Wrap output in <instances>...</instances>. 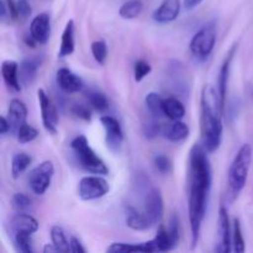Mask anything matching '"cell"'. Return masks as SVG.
Masks as SVG:
<instances>
[{"mask_svg": "<svg viewBox=\"0 0 253 253\" xmlns=\"http://www.w3.org/2000/svg\"><path fill=\"white\" fill-rule=\"evenodd\" d=\"M11 225L14 231H25L29 234H35L40 227L39 221L29 212H17L12 217Z\"/></svg>", "mask_w": 253, "mask_h": 253, "instance_id": "22", "label": "cell"}, {"mask_svg": "<svg viewBox=\"0 0 253 253\" xmlns=\"http://www.w3.org/2000/svg\"><path fill=\"white\" fill-rule=\"evenodd\" d=\"M12 208L16 212H27L32 207V202L30 197L24 193H15L11 199Z\"/></svg>", "mask_w": 253, "mask_h": 253, "instance_id": "34", "label": "cell"}, {"mask_svg": "<svg viewBox=\"0 0 253 253\" xmlns=\"http://www.w3.org/2000/svg\"><path fill=\"white\" fill-rule=\"evenodd\" d=\"M86 99L91 108L98 111H105L109 108V100L104 93L99 90H89L86 93Z\"/></svg>", "mask_w": 253, "mask_h": 253, "instance_id": "32", "label": "cell"}, {"mask_svg": "<svg viewBox=\"0 0 253 253\" xmlns=\"http://www.w3.org/2000/svg\"><path fill=\"white\" fill-rule=\"evenodd\" d=\"M203 143H194L188 158V212L192 247L197 246L212 185V169Z\"/></svg>", "mask_w": 253, "mask_h": 253, "instance_id": "1", "label": "cell"}, {"mask_svg": "<svg viewBox=\"0 0 253 253\" xmlns=\"http://www.w3.org/2000/svg\"><path fill=\"white\" fill-rule=\"evenodd\" d=\"M168 232H169L172 241L174 246L179 244L180 240V224H179V217L177 214H173L169 219V224H168Z\"/></svg>", "mask_w": 253, "mask_h": 253, "instance_id": "37", "label": "cell"}, {"mask_svg": "<svg viewBox=\"0 0 253 253\" xmlns=\"http://www.w3.org/2000/svg\"><path fill=\"white\" fill-rule=\"evenodd\" d=\"M71 147L79 166L91 174L108 175L109 168L103 160L96 155L95 151L89 145L88 138L84 135H78L72 140Z\"/></svg>", "mask_w": 253, "mask_h": 253, "instance_id": "4", "label": "cell"}, {"mask_svg": "<svg viewBox=\"0 0 253 253\" xmlns=\"http://www.w3.org/2000/svg\"><path fill=\"white\" fill-rule=\"evenodd\" d=\"M237 44H232L230 51L227 52L226 57H225L224 62H222L221 67H220L219 76H217V94H219L220 103H221L222 108L225 109L226 106V95H227V84H229L230 78V71H231V63L234 59L235 53H236Z\"/></svg>", "mask_w": 253, "mask_h": 253, "instance_id": "11", "label": "cell"}, {"mask_svg": "<svg viewBox=\"0 0 253 253\" xmlns=\"http://www.w3.org/2000/svg\"><path fill=\"white\" fill-rule=\"evenodd\" d=\"M90 49L96 63H99L100 66H104L106 62V58H108V46H106V42L104 40L94 41L91 43Z\"/></svg>", "mask_w": 253, "mask_h": 253, "instance_id": "33", "label": "cell"}, {"mask_svg": "<svg viewBox=\"0 0 253 253\" xmlns=\"http://www.w3.org/2000/svg\"><path fill=\"white\" fill-rule=\"evenodd\" d=\"M251 98H252V100H253V88L251 89Z\"/></svg>", "mask_w": 253, "mask_h": 253, "instance_id": "48", "label": "cell"}, {"mask_svg": "<svg viewBox=\"0 0 253 253\" xmlns=\"http://www.w3.org/2000/svg\"><path fill=\"white\" fill-rule=\"evenodd\" d=\"M54 174V166L51 161H43L29 173L27 182L30 189L36 195H43L51 185Z\"/></svg>", "mask_w": 253, "mask_h": 253, "instance_id": "7", "label": "cell"}, {"mask_svg": "<svg viewBox=\"0 0 253 253\" xmlns=\"http://www.w3.org/2000/svg\"><path fill=\"white\" fill-rule=\"evenodd\" d=\"M126 225L133 231H146L150 227H152V222L147 217V215L143 212H138L132 207L127 208V215H126Z\"/></svg>", "mask_w": 253, "mask_h": 253, "instance_id": "23", "label": "cell"}, {"mask_svg": "<svg viewBox=\"0 0 253 253\" xmlns=\"http://www.w3.org/2000/svg\"><path fill=\"white\" fill-rule=\"evenodd\" d=\"M69 247H71V252L73 253H85V249L83 247L82 242L76 236H71L69 240Z\"/></svg>", "mask_w": 253, "mask_h": 253, "instance_id": "42", "label": "cell"}, {"mask_svg": "<svg viewBox=\"0 0 253 253\" xmlns=\"http://www.w3.org/2000/svg\"><path fill=\"white\" fill-rule=\"evenodd\" d=\"M145 214L152 222V225L158 224L165 214V202L162 193L157 188H153L147 193L145 198Z\"/></svg>", "mask_w": 253, "mask_h": 253, "instance_id": "10", "label": "cell"}, {"mask_svg": "<svg viewBox=\"0 0 253 253\" xmlns=\"http://www.w3.org/2000/svg\"><path fill=\"white\" fill-rule=\"evenodd\" d=\"M202 143L209 153L219 150L222 141V115L225 109L220 103L219 94L211 85H204L202 90Z\"/></svg>", "mask_w": 253, "mask_h": 253, "instance_id": "2", "label": "cell"}, {"mask_svg": "<svg viewBox=\"0 0 253 253\" xmlns=\"http://www.w3.org/2000/svg\"><path fill=\"white\" fill-rule=\"evenodd\" d=\"M100 123L105 130L106 146L111 151H119L124 141V131L118 119L111 115H104L100 118Z\"/></svg>", "mask_w": 253, "mask_h": 253, "instance_id": "9", "label": "cell"}, {"mask_svg": "<svg viewBox=\"0 0 253 253\" xmlns=\"http://www.w3.org/2000/svg\"><path fill=\"white\" fill-rule=\"evenodd\" d=\"M216 37V26L214 22L204 25L190 41L189 48L193 56L200 59L208 58L214 51Z\"/></svg>", "mask_w": 253, "mask_h": 253, "instance_id": "5", "label": "cell"}, {"mask_svg": "<svg viewBox=\"0 0 253 253\" xmlns=\"http://www.w3.org/2000/svg\"><path fill=\"white\" fill-rule=\"evenodd\" d=\"M109 192H110V185L103 175H86L79 180L78 197L84 202L100 199Z\"/></svg>", "mask_w": 253, "mask_h": 253, "instance_id": "6", "label": "cell"}, {"mask_svg": "<svg viewBox=\"0 0 253 253\" xmlns=\"http://www.w3.org/2000/svg\"><path fill=\"white\" fill-rule=\"evenodd\" d=\"M7 6V14L12 20H17V5L14 0H5Z\"/></svg>", "mask_w": 253, "mask_h": 253, "instance_id": "43", "label": "cell"}, {"mask_svg": "<svg viewBox=\"0 0 253 253\" xmlns=\"http://www.w3.org/2000/svg\"><path fill=\"white\" fill-rule=\"evenodd\" d=\"M155 242L156 247H157V251L160 252H166L170 251V250L174 249V244L172 241V237H170L168 229L165 225H160L157 230V234H156L155 239H152Z\"/></svg>", "mask_w": 253, "mask_h": 253, "instance_id": "27", "label": "cell"}, {"mask_svg": "<svg viewBox=\"0 0 253 253\" xmlns=\"http://www.w3.org/2000/svg\"><path fill=\"white\" fill-rule=\"evenodd\" d=\"M163 103H165V99L156 91H151L145 98L146 108L150 111L151 115L156 116V118L163 115Z\"/></svg>", "mask_w": 253, "mask_h": 253, "instance_id": "28", "label": "cell"}, {"mask_svg": "<svg viewBox=\"0 0 253 253\" xmlns=\"http://www.w3.org/2000/svg\"><path fill=\"white\" fill-rule=\"evenodd\" d=\"M151 72H152V67H151V64L148 62H146L145 59H138V61H136L135 67H133V74H135L136 83H140L141 81H143Z\"/></svg>", "mask_w": 253, "mask_h": 253, "instance_id": "36", "label": "cell"}, {"mask_svg": "<svg viewBox=\"0 0 253 253\" xmlns=\"http://www.w3.org/2000/svg\"><path fill=\"white\" fill-rule=\"evenodd\" d=\"M56 79L59 88L68 94L78 93L83 89V81L81 77L77 76L68 68H59L57 71Z\"/></svg>", "mask_w": 253, "mask_h": 253, "instance_id": "15", "label": "cell"}, {"mask_svg": "<svg viewBox=\"0 0 253 253\" xmlns=\"http://www.w3.org/2000/svg\"><path fill=\"white\" fill-rule=\"evenodd\" d=\"M189 132V126L183 123L182 120L173 121L172 124L163 125L162 127L163 137L170 142H182L185 138H188Z\"/></svg>", "mask_w": 253, "mask_h": 253, "instance_id": "19", "label": "cell"}, {"mask_svg": "<svg viewBox=\"0 0 253 253\" xmlns=\"http://www.w3.org/2000/svg\"><path fill=\"white\" fill-rule=\"evenodd\" d=\"M10 131H11V127H10V123L9 120H7V118L0 116V133H1V135H6Z\"/></svg>", "mask_w": 253, "mask_h": 253, "instance_id": "44", "label": "cell"}, {"mask_svg": "<svg viewBox=\"0 0 253 253\" xmlns=\"http://www.w3.org/2000/svg\"><path fill=\"white\" fill-rule=\"evenodd\" d=\"M1 76L2 81L6 84L10 90L19 93L21 91V82L19 77V63L15 61H4L1 63Z\"/></svg>", "mask_w": 253, "mask_h": 253, "instance_id": "17", "label": "cell"}, {"mask_svg": "<svg viewBox=\"0 0 253 253\" xmlns=\"http://www.w3.org/2000/svg\"><path fill=\"white\" fill-rule=\"evenodd\" d=\"M26 118L27 108L24 101L16 98L11 99L9 104V109H7V120L10 123V127H11L10 132L16 133L20 126L26 123Z\"/></svg>", "mask_w": 253, "mask_h": 253, "instance_id": "16", "label": "cell"}, {"mask_svg": "<svg viewBox=\"0 0 253 253\" xmlns=\"http://www.w3.org/2000/svg\"><path fill=\"white\" fill-rule=\"evenodd\" d=\"M37 98H39L40 109H41L42 125L44 130L51 135H56L58 131V111L56 106L52 103L51 98L47 95L43 89L37 90Z\"/></svg>", "mask_w": 253, "mask_h": 253, "instance_id": "8", "label": "cell"}, {"mask_svg": "<svg viewBox=\"0 0 253 253\" xmlns=\"http://www.w3.org/2000/svg\"><path fill=\"white\" fill-rule=\"evenodd\" d=\"M74 48H76V40H74V21L73 20H69V21H67L63 30V34H62L58 57L59 58H64V57L71 56L74 52Z\"/></svg>", "mask_w": 253, "mask_h": 253, "instance_id": "20", "label": "cell"}, {"mask_svg": "<svg viewBox=\"0 0 253 253\" xmlns=\"http://www.w3.org/2000/svg\"><path fill=\"white\" fill-rule=\"evenodd\" d=\"M232 251L236 253H244L246 251V244L242 234V226L239 219L234 220V229H232Z\"/></svg>", "mask_w": 253, "mask_h": 253, "instance_id": "30", "label": "cell"}, {"mask_svg": "<svg viewBox=\"0 0 253 253\" xmlns=\"http://www.w3.org/2000/svg\"><path fill=\"white\" fill-rule=\"evenodd\" d=\"M163 115L167 116L169 120H182L185 116V106L182 101L174 96L165 99L163 103Z\"/></svg>", "mask_w": 253, "mask_h": 253, "instance_id": "24", "label": "cell"}, {"mask_svg": "<svg viewBox=\"0 0 253 253\" xmlns=\"http://www.w3.org/2000/svg\"><path fill=\"white\" fill-rule=\"evenodd\" d=\"M204 0H184L183 1V6H184L185 10H193L197 6H199Z\"/></svg>", "mask_w": 253, "mask_h": 253, "instance_id": "45", "label": "cell"}, {"mask_svg": "<svg viewBox=\"0 0 253 253\" xmlns=\"http://www.w3.org/2000/svg\"><path fill=\"white\" fill-rule=\"evenodd\" d=\"M32 157L26 152H17L12 156L11 160V177L14 179L20 178V175L24 174L27 168L31 166Z\"/></svg>", "mask_w": 253, "mask_h": 253, "instance_id": "25", "label": "cell"}, {"mask_svg": "<svg viewBox=\"0 0 253 253\" xmlns=\"http://www.w3.org/2000/svg\"><path fill=\"white\" fill-rule=\"evenodd\" d=\"M30 35L40 44L48 42L51 37V16L47 12H41L32 19L30 24Z\"/></svg>", "mask_w": 253, "mask_h": 253, "instance_id": "13", "label": "cell"}, {"mask_svg": "<svg viewBox=\"0 0 253 253\" xmlns=\"http://www.w3.org/2000/svg\"><path fill=\"white\" fill-rule=\"evenodd\" d=\"M54 252H58L57 247L54 246L53 244H47L46 246L43 247V253H54Z\"/></svg>", "mask_w": 253, "mask_h": 253, "instance_id": "47", "label": "cell"}, {"mask_svg": "<svg viewBox=\"0 0 253 253\" xmlns=\"http://www.w3.org/2000/svg\"><path fill=\"white\" fill-rule=\"evenodd\" d=\"M24 41H25V43H26L29 47H31V48H35V47H36L37 41L34 39V37L31 36V35H30V36H27V37H25Z\"/></svg>", "mask_w": 253, "mask_h": 253, "instance_id": "46", "label": "cell"}, {"mask_svg": "<svg viewBox=\"0 0 253 253\" xmlns=\"http://www.w3.org/2000/svg\"><path fill=\"white\" fill-rule=\"evenodd\" d=\"M219 234L220 242L219 246H216L215 251L229 253L232 251V231L231 225H230V217L227 209L221 205L219 210Z\"/></svg>", "mask_w": 253, "mask_h": 253, "instance_id": "12", "label": "cell"}, {"mask_svg": "<svg viewBox=\"0 0 253 253\" xmlns=\"http://www.w3.org/2000/svg\"><path fill=\"white\" fill-rule=\"evenodd\" d=\"M39 130H37L36 127H34V126L29 125L27 123L22 124L21 126H20V128L17 130L16 132V138L17 141H19V143H21V145H26V143H30L32 142V141L36 140L37 137H39Z\"/></svg>", "mask_w": 253, "mask_h": 253, "instance_id": "31", "label": "cell"}, {"mask_svg": "<svg viewBox=\"0 0 253 253\" xmlns=\"http://www.w3.org/2000/svg\"><path fill=\"white\" fill-rule=\"evenodd\" d=\"M143 11V4L141 0H128L124 2L119 9V15L124 20L136 19Z\"/></svg>", "mask_w": 253, "mask_h": 253, "instance_id": "26", "label": "cell"}, {"mask_svg": "<svg viewBox=\"0 0 253 253\" xmlns=\"http://www.w3.org/2000/svg\"><path fill=\"white\" fill-rule=\"evenodd\" d=\"M180 12V0H163L162 4L153 11L152 19L158 24H169L174 21Z\"/></svg>", "mask_w": 253, "mask_h": 253, "instance_id": "14", "label": "cell"}, {"mask_svg": "<svg viewBox=\"0 0 253 253\" xmlns=\"http://www.w3.org/2000/svg\"><path fill=\"white\" fill-rule=\"evenodd\" d=\"M162 127L163 126L157 120H152L143 126V135L147 140H153L160 133H162Z\"/></svg>", "mask_w": 253, "mask_h": 253, "instance_id": "39", "label": "cell"}, {"mask_svg": "<svg viewBox=\"0 0 253 253\" xmlns=\"http://www.w3.org/2000/svg\"><path fill=\"white\" fill-rule=\"evenodd\" d=\"M31 235L25 231H15V242L21 252L24 253H34L32 250Z\"/></svg>", "mask_w": 253, "mask_h": 253, "instance_id": "35", "label": "cell"}, {"mask_svg": "<svg viewBox=\"0 0 253 253\" xmlns=\"http://www.w3.org/2000/svg\"><path fill=\"white\" fill-rule=\"evenodd\" d=\"M252 158L253 151L251 145L245 143L237 151L236 156L230 165L229 172H227V187H229V197L231 202L237 199L246 187Z\"/></svg>", "mask_w": 253, "mask_h": 253, "instance_id": "3", "label": "cell"}, {"mask_svg": "<svg viewBox=\"0 0 253 253\" xmlns=\"http://www.w3.org/2000/svg\"><path fill=\"white\" fill-rule=\"evenodd\" d=\"M17 5V19L27 20L32 14V7L27 0H19Z\"/></svg>", "mask_w": 253, "mask_h": 253, "instance_id": "41", "label": "cell"}, {"mask_svg": "<svg viewBox=\"0 0 253 253\" xmlns=\"http://www.w3.org/2000/svg\"><path fill=\"white\" fill-rule=\"evenodd\" d=\"M42 64V59L39 57H32V58H26L20 63L19 66V77L22 85H30L34 83L36 79L37 72Z\"/></svg>", "mask_w": 253, "mask_h": 253, "instance_id": "18", "label": "cell"}, {"mask_svg": "<svg viewBox=\"0 0 253 253\" xmlns=\"http://www.w3.org/2000/svg\"><path fill=\"white\" fill-rule=\"evenodd\" d=\"M106 252H157L153 240L145 244H124V242H114L106 249Z\"/></svg>", "mask_w": 253, "mask_h": 253, "instance_id": "21", "label": "cell"}, {"mask_svg": "<svg viewBox=\"0 0 253 253\" xmlns=\"http://www.w3.org/2000/svg\"><path fill=\"white\" fill-rule=\"evenodd\" d=\"M51 241L57 247L58 252H71L69 241L67 240L66 232L61 226L54 225L51 227Z\"/></svg>", "mask_w": 253, "mask_h": 253, "instance_id": "29", "label": "cell"}, {"mask_svg": "<svg viewBox=\"0 0 253 253\" xmlns=\"http://www.w3.org/2000/svg\"><path fill=\"white\" fill-rule=\"evenodd\" d=\"M71 111L76 118L81 119V120H84V121L91 120V111L88 106L82 105V104H76V105L72 106Z\"/></svg>", "mask_w": 253, "mask_h": 253, "instance_id": "40", "label": "cell"}, {"mask_svg": "<svg viewBox=\"0 0 253 253\" xmlns=\"http://www.w3.org/2000/svg\"><path fill=\"white\" fill-rule=\"evenodd\" d=\"M155 168L162 174H168L172 170V162L166 155H156L153 157Z\"/></svg>", "mask_w": 253, "mask_h": 253, "instance_id": "38", "label": "cell"}]
</instances>
